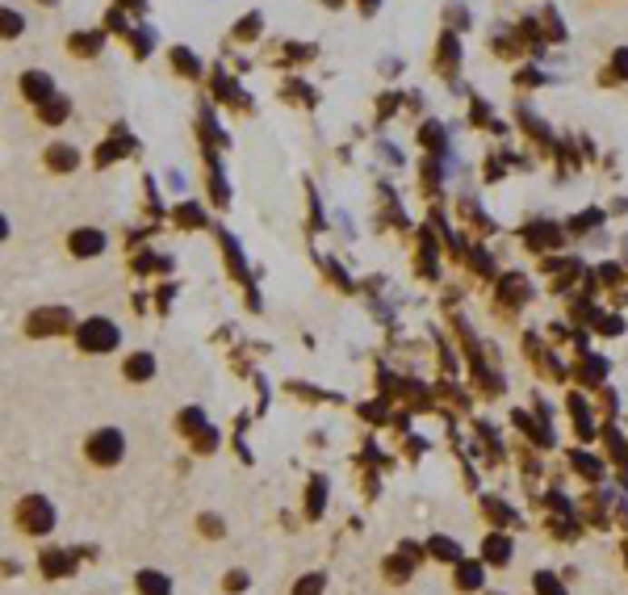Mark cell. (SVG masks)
Masks as SVG:
<instances>
[{"label": "cell", "instance_id": "24", "mask_svg": "<svg viewBox=\"0 0 628 595\" xmlns=\"http://www.w3.org/2000/svg\"><path fill=\"white\" fill-rule=\"evenodd\" d=\"M386 566H390V579H394V583H402V579L411 574V566H407V553H402V558H390Z\"/></svg>", "mask_w": 628, "mask_h": 595}, {"label": "cell", "instance_id": "12", "mask_svg": "<svg viewBox=\"0 0 628 595\" xmlns=\"http://www.w3.org/2000/svg\"><path fill=\"white\" fill-rule=\"evenodd\" d=\"M76 160H80V155L72 152V147H51V152H46V164H51V168H59V173L76 168Z\"/></svg>", "mask_w": 628, "mask_h": 595}, {"label": "cell", "instance_id": "6", "mask_svg": "<svg viewBox=\"0 0 628 595\" xmlns=\"http://www.w3.org/2000/svg\"><path fill=\"white\" fill-rule=\"evenodd\" d=\"M101 248H105V235H101V231H93V227H84V231H76V235H72V252H76V256H97Z\"/></svg>", "mask_w": 628, "mask_h": 595}, {"label": "cell", "instance_id": "7", "mask_svg": "<svg viewBox=\"0 0 628 595\" xmlns=\"http://www.w3.org/2000/svg\"><path fill=\"white\" fill-rule=\"evenodd\" d=\"M498 298H503V302H524V298H528V282H524L520 273H507V277H503V285H498Z\"/></svg>", "mask_w": 628, "mask_h": 595}, {"label": "cell", "instance_id": "15", "mask_svg": "<svg viewBox=\"0 0 628 595\" xmlns=\"http://www.w3.org/2000/svg\"><path fill=\"white\" fill-rule=\"evenodd\" d=\"M293 595H323V574H306V579H298Z\"/></svg>", "mask_w": 628, "mask_h": 595}, {"label": "cell", "instance_id": "9", "mask_svg": "<svg viewBox=\"0 0 628 595\" xmlns=\"http://www.w3.org/2000/svg\"><path fill=\"white\" fill-rule=\"evenodd\" d=\"M155 373V357H147V352H134L131 361H126V378L131 382H142Z\"/></svg>", "mask_w": 628, "mask_h": 595}, {"label": "cell", "instance_id": "28", "mask_svg": "<svg viewBox=\"0 0 628 595\" xmlns=\"http://www.w3.org/2000/svg\"><path fill=\"white\" fill-rule=\"evenodd\" d=\"M612 64H616V76L628 80V51H616V55H612Z\"/></svg>", "mask_w": 628, "mask_h": 595}, {"label": "cell", "instance_id": "19", "mask_svg": "<svg viewBox=\"0 0 628 595\" xmlns=\"http://www.w3.org/2000/svg\"><path fill=\"white\" fill-rule=\"evenodd\" d=\"M432 553L436 558H445V562H456V558H461V550H456L453 541H445V537H436L432 541Z\"/></svg>", "mask_w": 628, "mask_h": 595}, {"label": "cell", "instance_id": "29", "mask_svg": "<svg viewBox=\"0 0 628 595\" xmlns=\"http://www.w3.org/2000/svg\"><path fill=\"white\" fill-rule=\"evenodd\" d=\"M256 25H260V17H248V22L239 25V38H256Z\"/></svg>", "mask_w": 628, "mask_h": 595}, {"label": "cell", "instance_id": "16", "mask_svg": "<svg viewBox=\"0 0 628 595\" xmlns=\"http://www.w3.org/2000/svg\"><path fill=\"white\" fill-rule=\"evenodd\" d=\"M419 134H423V143H427L432 152H440V147H445V126H436V122H427V126H423Z\"/></svg>", "mask_w": 628, "mask_h": 595}, {"label": "cell", "instance_id": "23", "mask_svg": "<svg viewBox=\"0 0 628 595\" xmlns=\"http://www.w3.org/2000/svg\"><path fill=\"white\" fill-rule=\"evenodd\" d=\"M482 508H486L490 516L498 520V524H511V520H515V511H507V508H503V503H498V499H486V503H482Z\"/></svg>", "mask_w": 628, "mask_h": 595}, {"label": "cell", "instance_id": "13", "mask_svg": "<svg viewBox=\"0 0 628 595\" xmlns=\"http://www.w3.org/2000/svg\"><path fill=\"white\" fill-rule=\"evenodd\" d=\"M603 373H607V365L599 357H586L583 365H578V378L586 382V386H595V382H603Z\"/></svg>", "mask_w": 628, "mask_h": 595}, {"label": "cell", "instance_id": "5", "mask_svg": "<svg viewBox=\"0 0 628 595\" xmlns=\"http://www.w3.org/2000/svg\"><path fill=\"white\" fill-rule=\"evenodd\" d=\"M482 558H486L490 566H507L511 562V537L507 532H490L486 545H482Z\"/></svg>", "mask_w": 628, "mask_h": 595}, {"label": "cell", "instance_id": "31", "mask_svg": "<svg viewBox=\"0 0 628 595\" xmlns=\"http://www.w3.org/2000/svg\"><path fill=\"white\" fill-rule=\"evenodd\" d=\"M5 25H9L5 34H22V17H13V13H5Z\"/></svg>", "mask_w": 628, "mask_h": 595}, {"label": "cell", "instance_id": "27", "mask_svg": "<svg viewBox=\"0 0 628 595\" xmlns=\"http://www.w3.org/2000/svg\"><path fill=\"white\" fill-rule=\"evenodd\" d=\"M201 529H206V537H222V520L201 516Z\"/></svg>", "mask_w": 628, "mask_h": 595}, {"label": "cell", "instance_id": "3", "mask_svg": "<svg viewBox=\"0 0 628 595\" xmlns=\"http://www.w3.org/2000/svg\"><path fill=\"white\" fill-rule=\"evenodd\" d=\"M76 340L84 352H109V348H118V327L109 323V319H84Z\"/></svg>", "mask_w": 628, "mask_h": 595}, {"label": "cell", "instance_id": "26", "mask_svg": "<svg viewBox=\"0 0 628 595\" xmlns=\"http://www.w3.org/2000/svg\"><path fill=\"white\" fill-rule=\"evenodd\" d=\"M172 59H176V67H181V72H189V76L197 72V64H193V55H189V51H172Z\"/></svg>", "mask_w": 628, "mask_h": 595}, {"label": "cell", "instance_id": "11", "mask_svg": "<svg viewBox=\"0 0 628 595\" xmlns=\"http://www.w3.org/2000/svg\"><path fill=\"white\" fill-rule=\"evenodd\" d=\"M139 591H142V595H168V591H172V583H168L163 574L142 570V574H139Z\"/></svg>", "mask_w": 628, "mask_h": 595}, {"label": "cell", "instance_id": "17", "mask_svg": "<svg viewBox=\"0 0 628 595\" xmlns=\"http://www.w3.org/2000/svg\"><path fill=\"white\" fill-rule=\"evenodd\" d=\"M570 407H574V423H578V436H583V441H586V436H595V432H591V415H586L583 399H574V402H570Z\"/></svg>", "mask_w": 628, "mask_h": 595}, {"label": "cell", "instance_id": "25", "mask_svg": "<svg viewBox=\"0 0 628 595\" xmlns=\"http://www.w3.org/2000/svg\"><path fill=\"white\" fill-rule=\"evenodd\" d=\"M64 114H67L64 101H46V105H43V118H46V122H59Z\"/></svg>", "mask_w": 628, "mask_h": 595}, {"label": "cell", "instance_id": "21", "mask_svg": "<svg viewBox=\"0 0 628 595\" xmlns=\"http://www.w3.org/2000/svg\"><path fill=\"white\" fill-rule=\"evenodd\" d=\"M43 570L46 574H67V558L64 553H43Z\"/></svg>", "mask_w": 628, "mask_h": 595}, {"label": "cell", "instance_id": "22", "mask_svg": "<svg viewBox=\"0 0 628 595\" xmlns=\"http://www.w3.org/2000/svg\"><path fill=\"white\" fill-rule=\"evenodd\" d=\"M574 466H578V474H586V478H599V474H603L595 457H583V453H574Z\"/></svg>", "mask_w": 628, "mask_h": 595}, {"label": "cell", "instance_id": "30", "mask_svg": "<svg viewBox=\"0 0 628 595\" xmlns=\"http://www.w3.org/2000/svg\"><path fill=\"white\" fill-rule=\"evenodd\" d=\"M603 336H620V332H624V323H620V319H603Z\"/></svg>", "mask_w": 628, "mask_h": 595}, {"label": "cell", "instance_id": "1", "mask_svg": "<svg viewBox=\"0 0 628 595\" xmlns=\"http://www.w3.org/2000/svg\"><path fill=\"white\" fill-rule=\"evenodd\" d=\"M17 524H22V532H30V537L51 532V524H54L51 503H46L43 495H25L22 503H17Z\"/></svg>", "mask_w": 628, "mask_h": 595}, {"label": "cell", "instance_id": "10", "mask_svg": "<svg viewBox=\"0 0 628 595\" xmlns=\"http://www.w3.org/2000/svg\"><path fill=\"white\" fill-rule=\"evenodd\" d=\"M456 587H461V591H477V587H482V566L477 562L456 566Z\"/></svg>", "mask_w": 628, "mask_h": 595}, {"label": "cell", "instance_id": "18", "mask_svg": "<svg viewBox=\"0 0 628 595\" xmlns=\"http://www.w3.org/2000/svg\"><path fill=\"white\" fill-rule=\"evenodd\" d=\"M536 591H541V595H565V587L557 583L549 570H541V574H536Z\"/></svg>", "mask_w": 628, "mask_h": 595}, {"label": "cell", "instance_id": "8", "mask_svg": "<svg viewBox=\"0 0 628 595\" xmlns=\"http://www.w3.org/2000/svg\"><path fill=\"white\" fill-rule=\"evenodd\" d=\"M22 93L30 101H43V97H51V80L43 72H30V76H22Z\"/></svg>", "mask_w": 628, "mask_h": 595}, {"label": "cell", "instance_id": "4", "mask_svg": "<svg viewBox=\"0 0 628 595\" xmlns=\"http://www.w3.org/2000/svg\"><path fill=\"white\" fill-rule=\"evenodd\" d=\"M30 336H59V332H67L72 327V314L67 311H38L30 314Z\"/></svg>", "mask_w": 628, "mask_h": 595}, {"label": "cell", "instance_id": "14", "mask_svg": "<svg viewBox=\"0 0 628 595\" xmlns=\"http://www.w3.org/2000/svg\"><path fill=\"white\" fill-rule=\"evenodd\" d=\"M528 248H545V243H557V227H528Z\"/></svg>", "mask_w": 628, "mask_h": 595}, {"label": "cell", "instance_id": "32", "mask_svg": "<svg viewBox=\"0 0 628 595\" xmlns=\"http://www.w3.org/2000/svg\"><path fill=\"white\" fill-rule=\"evenodd\" d=\"M227 587H231V591H239V587H248V574H231Z\"/></svg>", "mask_w": 628, "mask_h": 595}, {"label": "cell", "instance_id": "20", "mask_svg": "<svg viewBox=\"0 0 628 595\" xmlns=\"http://www.w3.org/2000/svg\"><path fill=\"white\" fill-rule=\"evenodd\" d=\"M323 495H327V482H323V478H314V482H310V516L323 511Z\"/></svg>", "mask_w": 628, "mask_h": 595}, {"label": "cell", "instance_id": "2", "mask_svg": "<svg viewBox=\"0 0 628 595\" xmlns=\"http://www.w3.org/2000/svg\"><path fill=\"white\" fill-rule=\"evenodd\" d=\"M84 453H88V461H97V466H118L122 453H126V441H122L118 428H101V432L84 444Z\"/></svg>", "mask_w": 628, "mask_h": 595}]
</instances>
